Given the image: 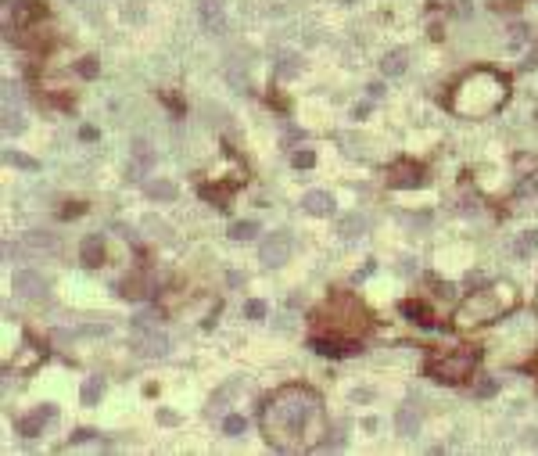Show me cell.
I'll use <instances>...</instances> for the list:
<instances>
[{
  "instance_id": "6da1fadb",
  "label": "cell",
  "mask_w": 538,
  "mask_h": 456,
  "mask_svg": "<svg viewBox=\"0 0 538 456\" xmlns=\"http://www.w3.org/2000/svg\"><path fill=\"white\" fill-rule=\"evenodd\" d=\"M262 435L277 453H294V449H320L327 435V413L323 402L312 388L288 385L273 391L262 406Z\"/></svg>"
},
{
  "instance_id": "7a4b0ae2",
  "label": "cell",
  "mask_w": 538,
  "mask_h": 456,
  "mask_svg": "<svg viewBox=\"0 0 538 456\" xmlns=\"http://www.w3.org/2000/svg\"><path fill=\"white\" fill-rule=\"evenodd\" d=\"M513 302H517L513 284H492V288H484V291H473L467 302L456 309V323H460V327L492 323V320H499Z\"/></svg>"
},
{
  "instance_id": "3957f363",
  "label": "cell",
  "mask_w": 538,
  "mask_h": 456,
  "mask_svg": "<svg viewBox=\"0 0 538 456\" xmlns=\"http://www.w3.org/2000/svg\"><path fill=\"white\" fill-rule=\"evenodd\" d=\"M506 80L502 76H495L492 69H478V72H470L467 80L456 87V93L449 98V108L452 104H460V101H467V98H478V108H473V119H481V115H492L495 108L502 104V98H492V93H488L484 98V90H492V87H502Z\"/></svg>"
},
{
  "instance_id": "277c9868",
  "label": "cell",
  "mask_w": 538,
  "mask_h": 456,
  "mask_svg": "<svg viewBox=\"0 0 538 456\" xmlns=\"http://www.w3.org/2000/svg\"><path fill=\"white\" fill-rule=\"evenodd\" d=\"M473 363H478V352H449V356H434L427 363V374L441 385H460L470 377Z\"/></svg>"
},
{
  "instance_id": "5b68a950",
  "label": "cell",
  "mask_w": 538,
  "mask_h": 456,
  "mask_svg": "<svg viewBox=\"0 0 538 456\" xmlns=\"http://www.w3.org/2000/svg\"><path fill=\"white\" fill-rule=\"evenodd\" d=\"M291 251H294V238L288 230H277V233H269V238L262 241L259 248V262L266 266V270H277V266H283L291 259Z\"/></svg>"
},
{
  "instance_id": "8992f818",
  "label": "cell",
  "mask_w": 538,
  "mask_h": 456,
  "mask_svg": "<svg viewBox=\"0 0 538 456\" xmlns=\"http://www.w3.org/2000/svg\"><path fill=\"white\" fill-rule=\"evenodd\" d=\"M11 288L19 291L22 298H29V302H40V298L47 295V280L36 273V270H19L11 280Z\"/></svg>"
},
{
  "instance_id": "52a82bcc",
  "label": "cell",
  "mask_w": 538,
  "mask_h": 456,
  "mask_svg": "<svg viewBox=\"0 0 538 456\" xmlns=\"http://www.w3.org/2000/svg\"><path fill=\"white\" fill-rule=\"evenodd\" d=\"M388 183L395 187V191H409V187H420V183H423V172H420V166H413V162H399V166H391Z\"/></svg>"
},
{
  "instance_id": "ba28073f",
  "label": "cell",
  "mask_w": 538,
  "mask_h": 456,
  "mask_svg": "<svg viewBox=\"0 0 538 456\" xmlns=\"http://www.w3.org/2000/svg\"><path fill=\"white\" fill-rule=\"evenodd\" d=\"M154 166V151H151V144L144 137H137L133 140V162H130V180H137V176H144V172Z\"/></svg>"
},
{
  "instance_id": "9c48e42d",
  "label": "cell",
  "mask_w": 538,
  "mask_h": 456,
  "mask_svg": "<svg viewBox=\"0 0 538 456\" xmlns=\"http://www.w3.org/2000/svg\"><path fill=\"white\" fill-rule=\"evenodd\" d=\"M198 14L212 36L223 33V0H198Z\"/></svg>"
},
{
  "instance_id": "30bf717a",
  "label": "cell",
  "mask_w": 538,
  "mask_h": 456,
  "mask_svg": "<svg viewBox=\"0 0 538 456\" xmlns=\"http://www.w3.org/2000/svg\"><path fill=\"white\" fill-rule=\"evenodd\" d=\"M137 352L140 356H151V359L154 356H165L169 352V338L158 331V327H154V331H144V334H137Z\"/></svg>"
},
{
  "instance_id": "8fae6325",
  "label": "cell",
  "mask_w": 538,
  "mask_h": 456,
  "mask_svg": "<svg viewBox=\"0 0 538 456\" xmlns=\"http://www.w3.org/2000/svg\"><path fill=\"white\" fill-rule=\"evenodd\" d=\"M373 223H370V216H362V212H352V216H341L338 219V233L344 241H352V238H362Z\"/></svg>"
},
{
  "instance_id": "7c38bea8",
  "label": "cell",
  "mask_w": 538,
  "mask_h": 456,
  "mask_svg": "<svg viewBox=\"0 0 538 456\" xmlns=\"http://www.w3.org/2000/svg\"><path fill=\"white\" fill-rule=\"evenodd\" d=\"M302 209L309 216H334V198L327 191H305L302 194Z\"/></svg>"
},
{
  "instance_id": "4fadbf2b",
  "label": "cell",
  "mask_w": 538,
  "mask_h": 456,
  "mask_svg": "<svg viewBox=\"0 0 538 456\" xmlns=\"http://www.w3.org/2000/svg\"><path fill=\"white\" fill-rule=\"evenodd\" d=\"M395 428H399L402 438H417L420 435V413L413 406H399V413H395Z\"/></svg>"
},
{
  "instance_id": "5bb4252c",
  "label": "cell",
  "mask_w": 538,
  "mask_h": 456,
  "mask_svg": "<svg viewBox=\"0 0 538 456\" xmlns=\"http://www.w3.org/2000/svg\"><path fill=\"white\" fill-rule=\"evenodd\" d=\"M79 255H83V266H101L104 262V238L101 233H90V238L83 241V248H79Z\"/></svg>"
},
{
  "instance_id": "9a60e30c",
  "label": "cell",
  "mask_w": 538,
  "mask_h": 456,
  "mask_svg": "<svg viewBox=\"0 0 538 456\" xmlns=\"http://www.w3.org/2000/svg\"><path fill=\"white\" fill-rule=\"evenodd\" d=\"M298 69H302V58H298L294 51H280L273 58V72L280 76V80H291V76H298Z\"/></svg>"
},
{
  "instance_id": "2e32d148",
  "label": "cell",
  "mask_w": 538,
  "mask_h": 456,
  "mask_svg": "<svg viewBox=\"0 0 538 456\" xmlns=\"http://www.w3.org/2000/svg\"><path fill=\"white\" fill-rule=\"evenodd\" d=\"M535 251H538V227H535V230H524V233H517V241H513V255L528 259V255H535Z\"/></svg>"
},
{
  "instance_id": "e0dca14e",
  "label": "cell",
  "mask_w": 538,
  "mask_h": 456,
  "mask_svg": "<svg viewBox=\"0 0 538 456\" xmlns=\"http://www.w3.org/2000/svg\"><path fill=\"white\" fill-rule=\"evenodd\" d=\"M180 191H176V183L172 180H151L148 183V198H154V201H172Z\"/></svg>"
},
{
  "instance_id": "ac0fdd59",
  "label": "cell",
  "mask_w": 538,
  "mask_h": 456,
  "mask_svg": "<svg viewBox=\"0 0 538 456\" xmlns=\"http://www.w3.org/2000/svg\"><path fill=\"white\" fill-rule=\"evenodd\" d=\"M381 69H384V76H402L406 72V51H388L384 54V61H381Z\"/></svg>"
},
{
  "instance_id": "d6986e66",
  "label": "cell",
  "mask_w": 538,
  "mask_h": 456,
  "mask_svg": "<svg viewBox=\"0 0 538 456\" xmlns=\"http://www.w3.org/2000/svg\"><path fill=\"white\" fill-rule=\"evenodd\" d=\"M22 130H25L22 108H14V104H8V108H4V133H8V137H14V133H22Z\"/></svg>"
},
{
  "instance_id": "ffe728a7",
  "label": "cell",
  "mask_w": 538,
  "mask_h": 456,
  "mask_svg": "<svg viewBox=\"0 0 538 456\" xmlns=\"http://www.w3.org/2000/svg\"><path fill=\"white\" fill-rule=\"evenodd\" d=\"M255 233H259V223H255V219H241V223L230 227V238H233V241H251Z\"/></svg>"
},
{
  "instance_id": "44dd1931",
  "label": "cell",
  "mask_w": 538,
  "mask_h": 456,
  "mask_svg": "<svg viewBox=\"0 0 538 456\" xmlns=\"http://www.w3.org/2000/svg\"><path fill=\"white\" fill-rule=\"evenodd\" d=\"M101 391H104V377H90V381L83 385V396L79 399H83V406H93L101 399Z\"/></svg>"
},
{
  "instance_id": "7402d4cb",
  "label": "cell",
  "mask_w": 538,
  "mask_h": 456,
  "mask_svg": "<svg viewBox=\"0 0 538 456\" xmlns=\"http://www.w3.org/2000/svg\"><path fill=\"white\" fill-rule=\"evenodd\" d=\"M119 295H122V298H137V302H140V298H148L144 280H140V277H137V280H126V284H119Z\"/></svg>"
},
{
  "instance_id": "603a6c76",
  "label": "cell",
  "mask_w": 538,
  "mask_h": 456,
  "mask_svg": "<svg viewBox=\"0 0 538 456\" xmlns=\"http://www.w3.org/2000/svg\"><path fill=\"white\" fill-rule=\"evenodd\" d=\"M25 244H29V248H36V251H54V248H58V241L51 238V233H29Z\"/></svg>"
},
{
  "instance_id": "cb8c5ba5",
  "label": "cell",
  "mask_w": 538,
  "mask_h": 456,
  "mask_svg": "<svg viewBox=\"0 0 538 456\" xmlns=\"http://www.w3.org/2000/svg\"><path fill=\"white\" fill-rule=\"evenodd\" d=\"M4 162H8V166H19V169H29V172L40 169L36 159H29V155H14V151H4Z\"/></svg>"
},
{
  "instance_id": "d4e9b609",
  "label": "cell",
  "mask_w": 538,
  "mask_h": 456,
  "mask_svg": "<svg viewBox=\"0 0 538 456\" xmlns=\"http://www.w3.org/2000/svg\"><path fill=\"white\" fill-rule=\"evenodd\" d=\"M402 312L413 323H423V327H431V317H427V309L423 306H417V302H402Z\"/></svg>"
},
{
  "instance_id": "484cf974",
  "label": "cell",
  "mask_w": 538,
  "mask_h": 456,
  "mask_svg": "<svg viewBox=\"0 0 538 456\" xmlns=\"http://www.w3.org/2000/svg\"><path fill=\"white\" fill-rule=\"evenodd\" d=\"M445 8L452 19H470L473 14V0H445Z\"/></svg>"
},
{
  "instance_id": "4316f807",
  "label": "cell",
  "mask_w": 538,
  "mask_h": 456,
  "mask_svg": "<svg viewBox=\"0 0 538 456\" xmlns=\"http://www.w3.org/2000/svg\"><path fill=\"white\" fill-rule=\"evenodd\" d=\"M43 424H47V420H43L40 413H33V417H25V420H19V431H22L25 438H36V435H40V428H43Z\"/></svg>"
},
{
  "instance_id": "83f0119b",
  "label": "cell",
  "mask_w": 538,
  "mask_h": 456,
  "mask_svg": "<svg viewBox=\"0 0 538 456\" xmlns=\"http://www.w3.org/2000/svg\"><path fill=\"white\" fill-rule=\"evenodd\" d=\"M473 391H478V399H492L499 391V377H481V381L473 385Z\"/></svg>"
},
{
  "instance_id": "f1b7e54d",
  "label": "cell",
  "mask_w": 538,
  "mask_h": 456,
  "mask_svg": "<svg viewBox=\"0 0 538 456\" xmlns=\"http://www.w3.org/2000/svg\"><path fill=\"white\" fill-rule=\"evenodd\" d=\"M154 327H158V312H140V317H133V331L137 334L154 331Z\"/></svg>"
},
{
  "instance_id": "f546056e",
  "label": "cell",
  "mask_w": 538,
  "mask_h": 456,
  "mask_svg": "<svg viewBox=\"0 0 538 456\" xmlns=\"http://www.w3.org/2000/svg\"><path fill=\"white\" fill-rule=\"evenodd\" d=\"M244 428H248V420H244V417H237V413H230V417L223 420V431H226L230 438H237V435H241Z\"/></svg>"
},
{
  "instance_id": "4dcf8cb0",
  "label": "cell",
  "mask_w": 538,
  "mask_h": 456,
  "mask_svg": "<svg viewBox=\"0 0 538 456\" xmlns=\"http://www.w3.org/2000/svg\"><path fill=\"white\" fill-rule=\"evenodd\" d=\"M244 317H248V320H262V317H266V302H259V298L244 302Z\"/></svg>"
},
{
  "instance_id": "1f68e13d",
  "label": "cell",
  "mask_w": 538,
  "mask_h": 456,
  "mask_svg": "<svg viewBox=\"0 0 538 456\" xmlns=\"http://www.w3.org/2000/svg\"><path fill=\"white\" fill-rule=\"evenodd\" d=\"M79 76H83V80H93V76H97V58H83V61H79Z\"/></svg>"
},
{
  "instance_id": "d6a6232c",
  "label": "cell",
  "mask_w": 538,
  "mask_h": 456,
  "mask_svg": "<svg viewBox=\"0 0 538 456\" xmlns=\"http://www.w3.org/2000/svg\"><path fill=\"white\" fill-rule=\"evenodd\" d=\"M291 162H294V169H309V166L316 162V155H312V151H294Z\"/></svg>"
},
{
  "instance_id": "836d02e7",
  "label": "cell",
  "mask_w": 538,
  "mask_h": 456,
  "mask_svg": "<svg viewBox=\"0 0 538 456\" xmlns=\"http://www.w3.org/2000/svg\"><path fill=\"white\" fill-rule=\"evenodd\" d=\"M510 40H513V43H524V40H528V29L520 25V22H517V25H510Z\"/></svg>"
},
{
  "instance_id": "e575fe53",
  "label": "cell",
  "mask_w": 538,
  "mask_h": 456,
  "mask_svg": "<svg viewBox=\"0 0 538 456\" xmlns=\"http://www.w3.org/2000/svg\"><path fill=\"white\" fill-rule=\"evenodd\" d=\"M158 424H180V417L172 410H158Z\"/></svg>"
},
{
  "instance_id": "d590c367",
  "label": "cell",
  "mask_w": 538,
  "mask_h": 456,
  "mask_svg": "<svg viewBox=\"0 0 538 456\" xmlns=\"http://www.w3.org/2000/svg\"><path fill=\"white\" fill-rule=\"evenodd\" d=\"M524 446H531V449H538V428H531V431H524Z\"/></svg>"
},
{
  "instance_id": "8d00e7d4",
  "label": "cell",
  "mask_w": 538,
  "mask_h": 456,
  "mask_svg": "<svg viewBox=\"0 0 538 456\" xmlns=\"http://www.w3.org/2000/svg\"><path fill=\"white\" fill-rule=\"evenodd\" d=\"M366 93H370L373 101H377V98H384V83H370V87H366Z\"/></svg>"
},
{
  "instance_id": "74e56055",
  "label": "cell",
  "mask_w": 538,
  "mask_h": 456,
  "mask_svg": "<svg viewBox=\"0 0 538 456\" xmlns=\"http://www.w3.org/2000/svg\"><path fill=\"white\" fill-rule=\"evenodd\" d=\"M86 438H93V431H90V428H79V431L72 435V446H75V442H86Z\"/></svg>"
},
{
  "instance_id": "f35d334b",
  "label": "cell",
  "mask_w": 538,
  "mask_h": 456,
  "mask_svg": "<svg viewBox=\"0 0 538 456\" xmlns=\"http://www.w3.org/2000/svg\"><path fill=\"white\" fill-rule=\"evenodd\" d=\"M524 69H538V51H531V54L524 58Z\"/></svg>"
},
{
  "instance_id": "ab89813d",
  "label": "cell",
  "mask_w": 538,
  "mask_h": 456,
  "mask_svg": "<svg viewBox=\"0 0 538 456\" xmlns=\"http://www.w3.org/2000/svg\"><path fill=\"white\" fill-rule=\"evenodd\" d=\"M506 4H517V0H495V8H506Z\"/></svg>"
},
{
  "instance_id": "60d3db41",
  "label": "cell",
  "mask_w": 538,
  "mask_h": 456,
  "mask_svg": "<svg viewBox=\"0 0 538 456\" xmlns=\"http://www.w3.org/2000/svg\"><path fill=\"white\" fill-rule=\"evenodd\" d=\"M535 309H538V298H535Z\"/></svg>"
}]
</instances>
